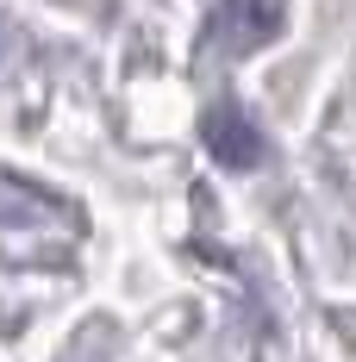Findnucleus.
<instances>
[{"mask_svg":"<svg viewBox=\"0 0 356 362\" xmlns=\"http://www.w3.org/2000/svg\"><path fill=\"white\" fill-rule=\"evenodd\" d=\"M213 25H219V37L231 50H256V44H269L275 25H282V0H219Z\"/></svg>","mask_w":356,"mask_h":362,"instance_id":"obj_1","label":"nucleus"},{"mask_svg":"<svg viewBox=\"0 0 356 362\" xmlns=\"http://www.w3.org/2000/svg\"><path fill=\"white\" fill-rule=\"evenodd\" d=\"M207 150H213L225 169H256V163H263V132H256L238 107H225V112L207 119Z\"/></svg>","mask_w":356,"mask_h":362,"instance_id":"obj_2","label":"nucleus"}]
</instances>
